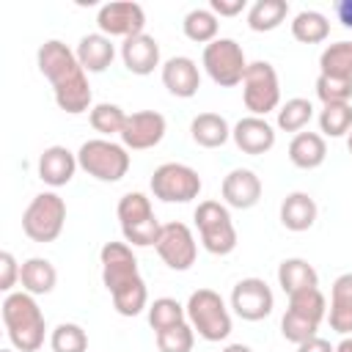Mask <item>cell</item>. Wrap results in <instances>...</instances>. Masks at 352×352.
<instances>
[{"label":"cell","mask_w":352,"mask_h":352,"mask_svg":"<svg viewBox=\"0 0 352 352\" xmlns=\"http://www.w3.org/2000/svg\"><path fill=\"white\" fill-rule=\"evenodd\" d=\"M36 63H38V72L50 80L55 104L63 113H69V116H80L85 110L91 113L94 94H91L88 72L80 66L77 52L72 47H66L58 38H50L38 47Z\"/></svg>","instance_id":"1"},{"label":"cell","mask_w":352,"mask_h":352,"mask_svg":"<svg viewBox=\"0 0 352 352\" xmlns=\"http://www.w3.org/2000/svg\"><path fill=\"white\" fill-rule=\"evenodd\" d=\"M102 283L110 292L113 308L121 316H138L148 308V289L138 270V258L132 245L126 242H104L99 250Z\"/></svg>","instance_id":"2"},{"label":"cell","mask_w":352,"mask_h":352,"mask_svg":"<svg viewBox=\"0 0 352 352\" xmlns=\"http://www.w3.org/2000/svg\"><path fill=\"white\" fill-rule=\"evenodd\" d=\"M3 324H6V336L11 341V346L16 352H36L44 344V333H47V319L36 302L33 294L28 292H11L6 294L3 305Z\"/></svg>","instance_id":"3"},{"label":"cell","mask_w":352,"mask_h":352,"mask_svg":"<svg viewBox=\"0 0 352 352\" xmlns=\"http://www.w3.org/2000/svg\"><path fill=\"white\" fill-rule=\"evenodd\" d=\"M116 214H118V226H121V234H124L126 245H132V248H151V245H157L162 223L157 220L151 198L146 192H140V190L124 192L118 198Z\"/></svg>","instance_id":"4"},{"label":"cell","mask_w":352,"mask_h":352,"mask_svg":"<svg viewBox=\"0 0 352 352\" xmlns=\"http://www.w3.org/2000/svg\"><path fill=\"white\" fill-rule=\"evenodd\" d=\"M184 308H187V322L192 324V330L204 341L217 344V341H226L231 336V324H234L231 311L214 289H195L187 297Z\"/></svg>","instance_id":"5"},{"label":"cell","mask_w":352,"mask_h":352,"mask_svg":"<svg viewBox=\"0 0 352 352\" xmlns=\"http://www.w3.org/2000/svg\"><path fill=\"white\" fill-rule=\"evenodd\" d=\"M77 162L96 182L113 184L126 176L132 157L124 148V143H116L110 138H91L77 148Z\"/></svg>","instance_id":"6"},{"label":"cell","mask_w":352,"mask_h":352,"mask_svg":"<svg viewBox=\"0 0 352 352\" xmlns=\"http://www.w3.org/2000/svg\"><path fill=\"white\" fill-rule=\"evenodd\" d=\"M192 220H195V228H198V236H201V245L206 253H212V256L234 253L236 228H234L231 212L223 201H214V198L201 201L192 212Z\"/></svg>","instance_id":"7"},{"label":"cell","mask_w":352,"mask_h":352,"mask_svg":"<svg viewBox=\"0 0 352 352\" xmlns=\"http://www.w3.org/2000/svg\"><path fill=\"white\" fill-rule=\"evenodd\" d=\"M66 226V201L55 190L38 192L22 212V231L33 242H55Z\"/></svg>","instance_id":"8"},{"label":"cell","mask_w":352,"mask_h":352,"mask_svg":"<svg viewBox=\"0 0 352 352\" xmlns=\"http://www.w3.org/2000/svg\"><path fill=\"white\" fill-rule=\"evenodd\" d=\"M201 66L209 74V80L220 88H234L242 85V77L248 72V58L239 41L228 36H217L212 44L204 47Z\"/></svg>","instance_id":"9"},{"label":"cell","mask_w":352,"mask_h":352,"mask_svg":"<svg viewBox=\"0 0 352 352\" xmlns=\"http://www.w3.org/2000/svg\"><path fill=\"white\" fill-rule=\"evenodd\" d=\"M148 187L151 195L162 204H190L201 195L204 182L198 170L184 162H162L160 168H154Z\"/></svg>","instance_id":"10"},{"label":"cell","mask_w":352,"mask_h":352,"mask_svg":"<svg viewBox=\"0 0 352 352\" xmlns=\"http://www.w3.org/2000/svg\"><path fill=\"white\" fill-rule=\"evenodd\" d=\"M242 102L250 116H267L280 107V82L270 60H250L242 77Z\"/></svg>","instance_id":"11"},{"label":"cell","mask_w":352,"mask_h":352,"mask_svg":"<svg viewBox=\"0 0 352 352\" xmlns=\"http://www.w3.org/2000/svg\"><path fill=\"white\" fill-rule=\"evenodd\" d=\"M157 256L165 261V267L176 270V272H184L195 264L198 258V242H195V234L187 223H162V231L157 236V245H154Z\"/></svg>","instance_id":"12"},{"label":"cell","mask_w":352,"mask_h":352,"mask_svg":"<svg viewBox=\"0 0 352 352\" xmlns=\"http://www.w3.org/2000/svg\"><path fill=\"white\" fill-rule=\"evenodd\" d=\"M231 311L245 322H261L275 308V294L264 278H242L231 289Z\"/></svg>","instance_id":"13"},{"label":"cell","mask_w":352,"mask_h":352,"mask_svg":"<svg viewBox=\"0 0 352 352\" xmlns=\"http://www.w3.org/2000/svg\"><path fill=\"white\" fill-rule=\"evenodd\" d=\"M96 25H99V33L104 36H118V38H129V36H138V33H146V11L140 3H132V0H113V3H104L99 11H96Z\"/></svg>","instance_id":"14"},{"label":"cell","mask_w":352,"mask_h":352,"mask_svg":"<svg viewBox=\"0 0 352 352\" xmlns=\"http://www.w3.org/2000/svg\"><path fill=\"white\" fill-rule=\"evenodd\" d=\"M168 132V121L162 113L157 110H138V113H129L126 116V124L121 129V143L126 151H146V148H154L162 143Z\"/></svg>","instance_id":"15"},{"label":"cell","mask_w":352,"mask_h":352,"mask_svg":"<svg viewBox=\"0 0 352 352\" xmlns=\"http://www.w3.org/2000/svg\"><path fill=\"white\" fill-rule=\"evenodd\" d=\"M231 140L242 154L258 157L275 146V126L261 116H242L231 126Z\"/></svg>","instance_id":"16"},{"label":"cell","mask_w":352,"mask_h":352,"mask_svg":"<svg viewBox=\"0 0 352 352\" xmlns=\"http://www.w3.org/2000/svg\"><path fill=\"white\" fill-rule=\"evenodd\" d=\"M220 195L231 209H253L261 201V179L250 168H234L223 176Z\"/></svg>","instance_id":"17"},{"label":"cell","mask_w":352,"mask_h":352,"mask_svg":"<svg viewBox=\"0 0 352 352\" xmlns=\"http://www.w3.org/2000/svg\"><path fill=\"white\" fill-rule=\"evenodd\" d=\"M162 85L179 99H190L201 88V69L190 55H173L160 66Z\"/></svg>","instance_id":"18"},{"label":"cell","mask_w":352,"mask_h":352,"mask_svg":"<svg viewBox=\"0 0 352 352\" xmlns=\"http://www.w3.org/2000/svg\"><path fill=\"white\" fill-rule=\"evenodd\" d=\"M121 60L126 66V72L138 74V77H146L151 74L157 66H162V58H160V41L148 33H138V36H129L121 41Z\"/></svg>","instance_id":"19"},{"label":"cell","mask_w":352,"mask_h":352,"mask_svg":"<svg viewBox=\"0 0 352 352\" xmlns=\"http://www.w3.org/2000/svg\"><path fill=\"white\" fill-rule=\"evenodd\" d=\"M80 162L77 154L69 151L66 146H47L38 157V179L50 187H63L74 179Z\"/></svg>","instance_id":"20"},{"label":"cell","mask_w":352,"mask_h":352,"mask_svg":"<svg viewBox=\"0 0 352 352\" xmlns=\"http://www.w3.org/2000/svg\"><path fill=\"white\" fill-rule=\"evenodd\" d=\"M327 322L338 336H352V272H344L333 280Z\"/></svg>","instance_id":"21"},{"label":"cell","mask_w":352,"mask_h":352,"mask_svg":"<svg viewBox=\"0 0 352 352\" xmlns=\"http://www.w3.org/2000/svg\"><path fill=\"white\" fill-rule=\"evenodd\" d=\"M316 214H319L316 201L302 190H294L280 201V226L286 231H294V234L308 231L316 223Z\"/></svg>","instance_id":"22"},{"label":"cell","mask_w":352,"mask_h":352,"mask_svg":"<svg viewBox=\"0 0 352 352\" xmlns=\"http://www.w3.org/2000/svg\"><path fill=\"white\" fill-rule=\"evenodd\" d=\"M74 52H77L80 66H82L88 74H99V72H104V69L113 63V58H116V44H113L110 36H104V33L96 30V33L82 36Z\"/></svg>","instance_id":"23"},{"label":"cell","mask_w":352,"mask_h":352,"mask_svg":"<svg viewBox=\"0 0 352 352\" xmlns=\"http://www.w3.org/2000/svg\"><path fill=\"white\" fill-rule=\"evenodd\" d=\"M190 138L201 148H220L231 140V126L220 113H198L190 121Z\"/></svg>","instance_id":"24"},{"label":"cell","mask_w":352,"mask_h":352,"mask_svg":"<svg viewBox=\"0 0 352 352\" xmlns=\"http://www.w3.org/2000/svg\"><path fill=\"white\" fill-rule=\"evenodd\" d=\"M289 160L300 170H314L327 160V143L319 132H297L289 143Z\"/></svg>","instance_id":"25"},{"label":"cell","mask_w":352,"mask_h":352,"mask_svg":"<svg viewBox=\"0 0 352 352\" xmlns=\"http://www.w3.org/2000/svg\"><path fill=\"white\" fill-rule=\"evenodd\" d=\"M19 283H22V292L38 297V294H50L58 283V270L50 258H41V256H30L22 261V272H19Z\"/></svg>","instance_id":"26"},{"label":"cell","mask_w":352,"mask_h":352,"mask_svg":"<svg viewBox=\"0 0 352 352\" xmlns=\"http://www.w3.org/2000/svg\"><path fill=\"white\" fill-rule=\"evenodd\" d=\"M278 286L289 297V294H297L302 289L319 286V272L314 270L311 261H305L300 256H292V258H283L278 264Z\"/></svg>","instance_id":"27"},{"label":"cell","mask_w":352,"mask_h":352,"mask_svg":"<svg viewBox=\"0 0 352 352\" xmlns=\"http://www.w3.org/2000/svg\"><path fill=\"white\" fill-rule=\"evenodd\" d=\"M289 16V3L286 0H256L248 8V28L253 33H270L283 25Z\"/></svg>","instance_id":"28"},{"label":"cell","mask_w":352,"mask_h":352,"mask_svg":"<svg viewBox=\"0 0 352 352\" xmlns=\"http://www.w3.org/2000/svg\"><path fill=\"white\" fill-rule=\"evenodd\" d=\"M286 311L319 327V324L327 319V300H324V294L319 292V286L302 289V292H297V294H289V308H286Z\"/></svg>","instance_id":"29"},{"label":"cell","mask_w":352,"mask_h":352,"mask_svg":"<svg viewBox=\"0 0 352 352\" xmlns=\"http://www.w3.org/2000/svg\"><path fill=\"white\" fill-rule=\"evenodd\" d=\"M292 36L300 44H322L330 36V22H327V16L322 11L305 8V11L294 14V19H292Z\"/></svg>","instance_id":"30"},{"label":"cell","mask_w":352,"mask_h":352,"mask_svg":"<svg viewBox=\"0 0 352 352\" xmlns=\"http://www.w3.org/2000/svg\"><path fill=\"white\" fill-rule=\"evenodd\" d=\"M182 30H184V36H187L190 41L206 47V44H212V41L217 38L220 22H217V16H214L209 8H192V11L184 14Z\"/></svg>","instance_id":"31"},{"label":"cell","mask_w":352,"mask_h":352,"mask_svg":"<svg viewBox=\"0 0 352 352\" xmlns=\"http://www.w3.org/2000/svg\"><path fill=\"white\" fill-rule=\"evenodd\" d=\"M319 74L352 80V41L327 44L319 55Z\"/></svg>","instance_id":"32"},{"label":"cell","mask_w":352,"mask_h":352,"mask_svg":"<svg viewBox=\"0 0 352 352\" xmlns=\"http://www.w3.org/2000/svg\"><path fill=\"white\" fill-rule=\"evenodd\" d=\"M311 118H314V104H311V99L294 96V99H286V102L278 107L275 124H278V129L297 135V132H302V129L311 124Z\"/></svg>","instance_id":"33"},{"label":"cell","mask_w":352,"mask_h":352,"mask_svg":"<svg viewBox=\"0 0 352 352\" xmlns=\"http://www.w3.org/2000/svg\"><path fill=\"white\" fill-rule=\"evenodd\" d=\"M352 129V102L322 104L319 110V135L322 138H346Z\"/></svg>","instance_id":"34"},{"label":"cell","mask_w":352,"mask_h":352,"mask_svg":"<svg viewBox=\"0 0 352 352\" xmlns=\"http://www.w3.org/2000/svg\"><path fill=\"white\" fill-rule=\"evenodd\" d=\"M126 116L129 113H124L116 102H96L88 113V121H91L94 132H99L102 138H113V135H121Z\"/></svg>","instance_id":"35"},{"label":"cell","mask_w":352,"mask_h":352,"mask_svg":"<svg viewBox=\"0 0 352 352\" xmlns=\"http://www.w3.org/2000/svg\"><path fill=\"white\" fill-rule=\"evenodd\" d=\"M146 314H148V324H151L154 333L168 330V327L179 324V322H187V308L179 300H173V297H157V300H151L148 308H146Z\"/></svg>","instance_id":"36"},{"label":"cell","mask_w":352,"mask_h":352,"mask_svg":"<svg viewBox=\"0 0 352 352\" xmlns=\"http://www.w3.org/2000/svg\"><path fill=\"white\" fill-rule=\"evenodd\" d=\"M52 352H88V333L77 322H60L50 333Z\"/></svg>","instance_id":"37"},{"label":"cell","mask_w":352,"mask_h":352,"mask_svg":"<svg viewBox=\"0 0 352 352\" xmlns=\"http://www.w3.org/2000/svg\"><path fill=\"white\" fill-rule=\"evenodd\" d=\"M154 336H157L160 352H192V344H195V330L190 322H179V324L160 330Z\"/></svg>","instance_id":"38"},{"label":"cell","mask_w":352,"mask_h":352,"mask_svg":"<svg viewBox=\"0 0 352 352\" xmlns=\"http://www.w3.org/2000/svg\"><path fill=\"white\" fill-rule=\"evenodd\" d=\"M314 88H316V96H319V102H322V104H341V102H352V80L319 74Z\"/></svg>","instance_id":"39"},{"label":"cell","mask_w":352,"mask_h":352,"mask_svg":"<svg viewBox=\"0 0 352 352\" xmlns=\"http://www.w3.org/2000/svg\"><path fill=\"white\" fill-rule=\"evenodd\" d=\"M316 324H311V322H305V319H300V316H294V314H283V319H280V336L286 338V341H292V344H302V341H308V338H314L316 336Z\"/></svg>","instance_id":"40"},{"label":"cell","mask_w":352,"mask_h":352,"mask_svg":"<svg viewBox=\"0 0 352 352\" xmlns=\"http://www.w3.org/2000/svg\"><path fill=\"white\" fill-rule=\"evenodd\" d=\"M19 272H22V264L14 258L11 250H3L0 253V292L11 294L16 280H19Z\"/></svg>","instance_id":"41"},{"label":"cell","mask_w":352,"mask_h":352,"mask_svg":"<svg viewBox=\"0 0 352 352\" xmlns=\"http://www.w3.org/2000/svg\"><path fill=\"white\" fill-rule=\"evenodd\" d=\"M209 11L214 16H236V14L245 11V0H212Z\"/></svg>","instance_id":"42"},{"label":"cell","mask_w":352,"mask_h":352,"mask_svg":"<svg viewBox=\"0 0 352 352\" xmlns=\"http://www.w3.org/2000/svg\"><path fill=\"white\" fill-rule=\"evenodd\" d=\"M297 352H336V346H333L327 338L314 336V338H308V341L297 344Z\"/></svg>","instance_id":"43"},{"label":"cell","mask_w":352,"mask_h":352,"mask_svg":"<svg viewBox=\"0 0 352 352\" xmlns=\"http://www.w3.org/2000/svg\"><path fill=\"white\" fill-rule=\"evenodd\" d=\"M336 14H338V22L346 30H352V0H338L336 3Z\"/></svg>","instance_id":"44"},{"label":"cell","mask_w":352,"mask_h":352,"mask_svg":"<svg viewBox=\"0 0 352 352\" xmlns=\"http://www.w3.org/2000/svg\"><path fill=\"white\" fill-rule=\"evenodd\" d=\"M220 352H253L248 344H226Z\"/></svg>","instance_id":"45"},{"label":"cell","mask_w":352,"mask_h":352,"mask_svg":"<svg viewBox=\"0 0 352 352\" xmlns=\"http://www.w3.org/2000/svg\"><path fill=\"white\" fill-rule=\"evenodd\" d=\"M336 352H352V336H344V338L336 344Z\"/></svg>","instance_id":"46"},{"label":"cell","mask_w":352,"mask_h":352,"mask_svg":"<svg viewBox=\"0 0 352 352\" xmlns=\"http://www.w3.org/2000/svg\"><path fill=\"white\" fill-rule=\"evenodd\" d=\"M346 148H349V154H352V129H349V135H346Z\"/></svg>","instance_id":"47"},{"label":"cell","mask_w":352,"mask_h":352,"mask_svg":"<svg viewBox=\"0 0 352 352\" xmlns=\"http://www.w3.org/2000/svg\"><path fill=\"white\" fill-rule=\"evenodd\" d=\"M0 352H16V349H0Z\"/></svg>","instance_id":"48"}]
</instances>
